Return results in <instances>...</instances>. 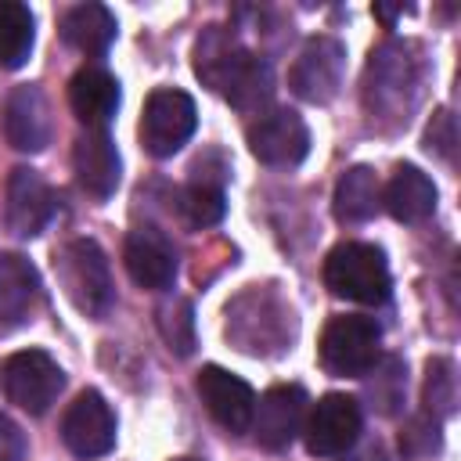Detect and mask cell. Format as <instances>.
<instances>
[{
	"instance_id": "5",
	"label": "cell",
	"mask_w": 461,
	"mask_h": 461,
	"mask_svg": "<svg viewBox=\"0 0 461 461\" xmlns=\"http://www.w3.org/2000/svg\"><path fill=\"white\" fill-rule=\"evenodd\" d=\"M194 126H198V112L184 90L158 86L148 94L144 112H140V144L148 155H155V158L176 155L191 140Z\"/></svg>"
},
{
	"instance_id": "30",
	"label": "cell",
	"mask_w": 461,
	"mask_h": 461,
	"mask_svg": "<svg viewBox=\"0 0 461 461\" xmlns=\"http://www.w3.org/2000/svg\"><path fill=\"white\" fill-rule=\"evenodd\" d=\"M425 148H429L432 155H439L443 162L454 158V148H457V126H454V115H450L447 108H439V112L432 115V122H429V130H425Z\"/></svg>"
},
{
	"instance_id": "28",
	"label": "cell",
	"mask_w": 461,
	"mask_h": 461,
	"mask_svg": "<svg viewBox=\"0 0 461 461\" xmlns=\"http://www.w3.org/2000/svg\"><path fill=\"white\" fill-rule=\"evenodd\" d=\"M158 331L166 339V346L176 353V357H187L194 349V310L187 299L173 295L158 306Z\"/></svg>"
},
{
	"instance_id": "27",
	"label": "cell",
	"mask_w": 461,
	"mask_h": 461,
	"mask_svg": "<svg viewBox=\"0 0 461 461\" xmlns=\"http://www.w3.org/2000/svg\"><path fill=\"white\" fill-rule=\"evenodd\" d=\"M425 414H432L436 421L454 414L457 407V375H454V360L436 357L425 367Z\"/></svg>"
},
{
	"instance_id": "8",
	"label": "cell",
	"mask_w": 461,
	"mask_h": 461,
	"mask_svg": "<svg viewBox=\"0 0 461 461\" xmlns=\"http://www.w3.org/2000/svg\"><path fill=\"white\" fill-rule=\"evenodd\" d=\"M346 76V47L335 36H310L288 72V86L295 97L310 104H328Z\"/></svg>"
},
{
	"instance_id": "22",
	"label": "cell",
	"mask_w": 461,
	"mask_h": 461,
	"mask_svg": "<svg viewBox=\"0 0 461 461\" xmlns=\"http://www.w3.org/2000/svg\"><path fill=\"white\" fill-rule=\"evenodd\" d=\"M331 202H335V216L342 223H364V220H371L378 212V205H382V184H378L375 169L371 166L346 169L339 176V184H335V198Z\"/></svg>"
},
{
	"instance_id": "4",
	"label": "cell",
	"mask_w": 461,
	"mask_h": 461,
	"mask_svg": "<svg viewBox=\"0 0 461 461\" xmlns=\"http://www.w3.org/2000/svg\"><path fill=\"white\" fill-rule=\"evenodd\" d=\"M382 360V328L375 317H331L321 335V364L335 378H364Z\"/></svg>"
},
{
	"instance_id": "26",
	"label": "cell",
	"mask_w": 461,
	"mask_h": 461,
	"mask_svg": "<svg viewBox=\"0 0 461 461\" xmlns=\"http://www.w3.org/2000/svg\"><path fill=\"white\" fill-rule=\"evenodd\" d=\"M367 400L378 414H396L400 403H403V393H407V367L400 357H385L378 360L367 375Z\"/></svg>"
},
{
	"instance_id": "20",
	"label": "cell",
	"mask_w": 461,
	"mask_h": 461,
	"mask_svg": "<svg viewBox=\"0 0 461 461\" xmlns=\"http://www.w3.org/2000/svg\"><path fill=\"white\" fill-rule=\"evenodd\" d=\"M382 205L400 223H421L436 212V184L418 166H396L382 191Z\"/></svg>"
},
{
	"instance_id": "33",
	"label": "cell",
	"mask_w": 461,
	"mask_h": 461,
	"mask_svg": "<svg viewBox=\"0 0 461 461\" xmlns=\"http://www.w3.org/2000/svg\"><path fill=\"white\" fill-rule=\"evenodd\" d=\"M176 461H202V457H176Z\"/></svg>"
},
{
	"instance_id": "6",
	"label": "cell",
	"mask_w": 461,
	"mask_h": 461,
	"mask_svg": "<svg viewBox=\"0 0 461 461\" xmlns=\"http://www.w3.org/2000/svg\"><path fill=\"white\" fill-rule=\"evenodd\" d=\"M0 382H4L7 400L18 403L29 414H43L58 400V393L65 389V375H61L58 360L50 353H43V349L11 353L4 360Z\"/></svg>"
},
{
	"instance_id": "7",
	"label": "cell",
	"mask_w": 461,
	"mask_h": 461,
	"mask_svg": "<svg viewBox=\"0 0 461 461\" xmlns=\"http://www.w3.org/2000/svg\"><path fill=\"white\" fill-rule=\"evenodd\" d=\"M360 403L346 393H328L313 403V411L303 421V439L313 457H339L349 454L360 439Z\"/></svg>"
},
{
	"instance_id": "12",
	"label": "cell",
	"mask_w": 461,
	"mask_h": 461,
	"mask_svg": "<svg viewBox=\"0 0 461 461\" xmlns=\"http://www.w3.org/2000/svg\"><path fill=\"white\" fill-rule=\"evenodd\" d=\"M198 396L205 403V411L216 418V425H223L227 432H249L252 429V411H256V393L245 378L209 364L198 371Z\"/></svg>"
},
{
	"instance_id": "1",
	"label": "cell",
	"mask_w": 461,
	"mask_h": 461,
	"mask_svg": "<svg viewBox=\"0 0 461 461\" xmlns=\"http://www.w3.org/2000/svg\"><path fill=\"white\" fill-rule=\"evenodd\" d=\"M421 101V58L407 40H382L364 72V108L375 126L400 130Z\"/></svg>"
},
{
	"instance_id": "29",
	"label": "cell",
	"mask_w": 461,
	"mask_h": 461,
	"mask_svg": "<svg viewBox=\"0 0 461 461\" xmlns=\"http://www.w3.org/2000/svg\"><path fill=\"white\" fill-rule=\"evenodd\" d=\"M400 447L407 457H429L432 450H439V421L432 414L411 418L407 429L400 432Z\"/></svg>"
},
{
	"instance_id": "21",
	"label": "cell",
	"mask_w": 461,
	"mask_h": 461,
	"mask_svg": "<svg viewBox=\"0 0 461 461\" xmlns=\"http://www.w3.org/2000/svg\"><path fill=\"white\" fill-rule=\"evenodd\" d=\"M61 36L86 58H101L115 40V18L104 4H76L61 18Z\"/></svg>"
},
{
	"instance_id": "2",
	"label": "cell",
	"mask_w": 461,
	"mask_h": 461,
	"mask_svg": "<svg viewBox=\"0 0 461 461\" xmlns=\"http://www.w3.org/2000/svg\"><path fill=\"white\" fill-rule=\"evenodd\" d=\"M54 270H58V281H61L68 303L79 313L97 321L112 310V303H115L112 270H108V259H104L97 241L76 238V241L61 245L58 256H54Z\"/></svg>"
},
{
	"instance_id": "19",
	"label": "cell",
	"mask_w": 461,
	"mask_h": 461,
	"mask_svg": "<svg viewBox=\"0 0 461 461\" xmlns=\"http://www.w3.org/2000/svg\"><path fill=\"white\" fill-rule=\"evenodd\" d=\"M119 79L97 65H86L68 83V104L76 119L90 130H104L119 112Z\"/></svg>"
},
{
	"instance_id": "13",
	"label": "cell",
	"mask_w": 461,
	"mask_h": 461,
	"mask_svg": "<svg viewBox=\"0 0 461 461\" xmlns=\"http://www.w3.org/2000/svg\"><path fill=\"white\" fill-rule=\"evenodd\" d=\"M303 421H306V393L299 385H274L256 400L252 432L267 450L292 447V439L303 432Z\"/></svg>"
},
{
	"instance_id": "23",
	"label": "cell",
	"mask_w": 461,
	"mask_h": 461,
	"mask_svg": "<svg viewBox=\"0 0 461 461\" xmlns=\"http://www.w3.org/2000/svg\"><path fill=\"white\" fill-rule=\"evenodd\" d=\"M32 11L18 0H0V68H22L32 54Z\"/></svg>"
},
{
	"instance_id": "32",
	"label": "cell",
	"mask_w": 461,
	"mask_h": 461,
	"mask_svg": "<svg viewBox=\"0 0 461 461\" xmlns=\"http://www.w3.org/2000/svg\"><path fill=\"white\" fill-rule=\"evenodd\" d=\"M349 461H385V450H382V443H367V447H360Z\"/></svg>"
},
{
	"instance_id": "31",
	"label": "cell",
	"mask_w": 461,
	"mask_h": 461,
	"mask_svg": "<svg viewBox=\"0 0 461 461\" xmlns=\"http://www.w3.org/2000/svg\"><path fill=\"white\" fill-rule=\"evenodd\" d=\"M0 461H25V432L7 414H0Z\"/></svg>"
},
{
	"instance_id": "3",
	"label": "cell",
	"mask_w": 461,
	"mask_h": 461,
	"mask_svg": "<svg viewBox=\"0 0 461 461\" xmlns=\"http://www.w3.org/2000/svg\"><path fill=\"white\" fill-rule=\"evenodd\" d=\"M324 285L349 303L378 306L389 299V267L382 249L367 241H342L324 259Z\"/></svg>"
},
{
	"instance_id": "10",
	"label": "cell",
	"mask_w": 461,
	"mask_h": 461,
	"mask_svg": "<svg viewBox=\"0 0 461 461\" xmlns=\"http://www.w3.org/2000/svg\"><path fill=\"white\" fill-rule=\"evenodd\" d=\"M61 439L83 461L104 457L115 447V414H112L108 400L94 389L79 393L61 418Z\"/></svg>"
},
{
	"instance_id": "17",
	"label": "cell",
	"mask_w": 461,
	"mask_h": 461,
	"mask_svg": "<svg viewBox=\"0 0 461 461\" xmlns=\"http://www.w3.org/2000/svg\"><path fill=\"white\" fill-rule=\"evenodd\" d=\"M249 54H252V50H245L241 40H238L230 29L209 25V29H202V36H198V43H194V76H198L209 90L223 94V90L234 83V76L241 72V65L249 61Z\"/></svg>"
},
{
	"instance_id": "14",
	"label": "cell",
	"mask_w": 461,
	"mask_h": 461,
	"mask_svg": "<svg viewBox=\"0 0 461 461\" xmlns=\"http://www.w3.org/2000/svg\"><path fill=\"white\" fill-rule=\"evenodd\" d=\"M4 133L14 151H43L50 140V104L36 83H22L4 101Z\"/></svg>"
},
{
	"instance_id": "9",
	"label": "cell",
	"mask_w": 461,
	"mask_h": 461,
	"mask_svg": "<svg viewBox=\"0 0 461 461\" xmlns=\"http://www.w3.org/2000/svg\"><path fill=\"white\" fill-rule=\"evenodd\" d=\"M249 151L274 169H292L310 151V130L292 108H274L249 126Z\"/></svg>"
},
{
	"instance_id": "16",
	"label": "cell",
	"mask_w": 461,
	"mask_h": 461,
	"mask_svg": "<svg viewBox=\"0 0 461 461\" xmlns=\"http://www.w3.org/2000/svg\"><path fill=\"white\" fill-rule=\"evenodd\" d=\"M72 169L86 194L94 198L115 194L119 176H122V158H119L115 140L104 130H86L72 148Z\"/></svg>"
},
{
	"instance_id": "11",
	"label": "cell",
	"mask_w": 461,
	"mask_h": 461,
	"mask_svg": "<svg viewBox=\"0 0 461 461\" xmlns=\"http://www.w3.org/2000/svg\"><path fill=\"white\" fill-rule=\"evenodd\" d=\"M54 209H58L54 187L36 169H29V166L11 169L7 194H4V220L14 238H36L50 223Z\"/></svg>"
},
{
	"instance_id": "18",
	"label": "cell",
	"mask_w": 461,
	"mask_h": 461,
	"mask_svg": "<svg viewBox=\"0 0 461 461\" xmlns=\"http://www.w3.org/2000/svg\"><path fill=\"white\" fill-rule=\"evenodd\" d=\"M36 306H40L36 267L18 252H4L0 256V331L22 328L25 321H32Z\"/></svg>"
},
{
	"instance_id": "15",
	"label": "cell",
	"mask_w": 461,
	"mask_h": 461,
	"mask_svg": "<svg viewBox=\"0 0 461 461\" xmlns=\"http://www.w3.org/2000/svg\"><path fill=\"white\" fill-rule=\"evenodd\" d=\"M122 259H126V270L130 277L140 285V288H155V292H166L173 281H176V249L173 241L155 230V227H137L126 234V245H122Z\"/></svg>"
},
{
	"instance_id": "24",
	"label": "cell",
	"mask_w": 461,
	"mask_h": 461,
	"mask_svg": "<svg viewBox=\"0 0 461 461\" xmlns=\"http://www.w3.org/2000/svg\"><path fill=\"white\" fill-rule=\"evenodd\" d=\"M270 94H274V72H270V65H267L259 54H252V58L241 65V72L234 76V83L223 90V97H227L238 112H259V108L270 101Z\"/></svg>"
},
{
	"instance_id": "25",
	"label": "cell",
	"mask_w": 461,
	"mask_h": 461,
	"mask_svg": "<svg viewBox=\"0 0 461 461\" xmlns=\"http://www.w3.org/2000/svg\"><path fill=\"white\" fill-rule=\"evenodd\" d=\"M180 212L191 227H212L223 220L227 212V198H223V187L220 180H209V176H198L180 191Z\"/></svg>"
}]
</instances>
